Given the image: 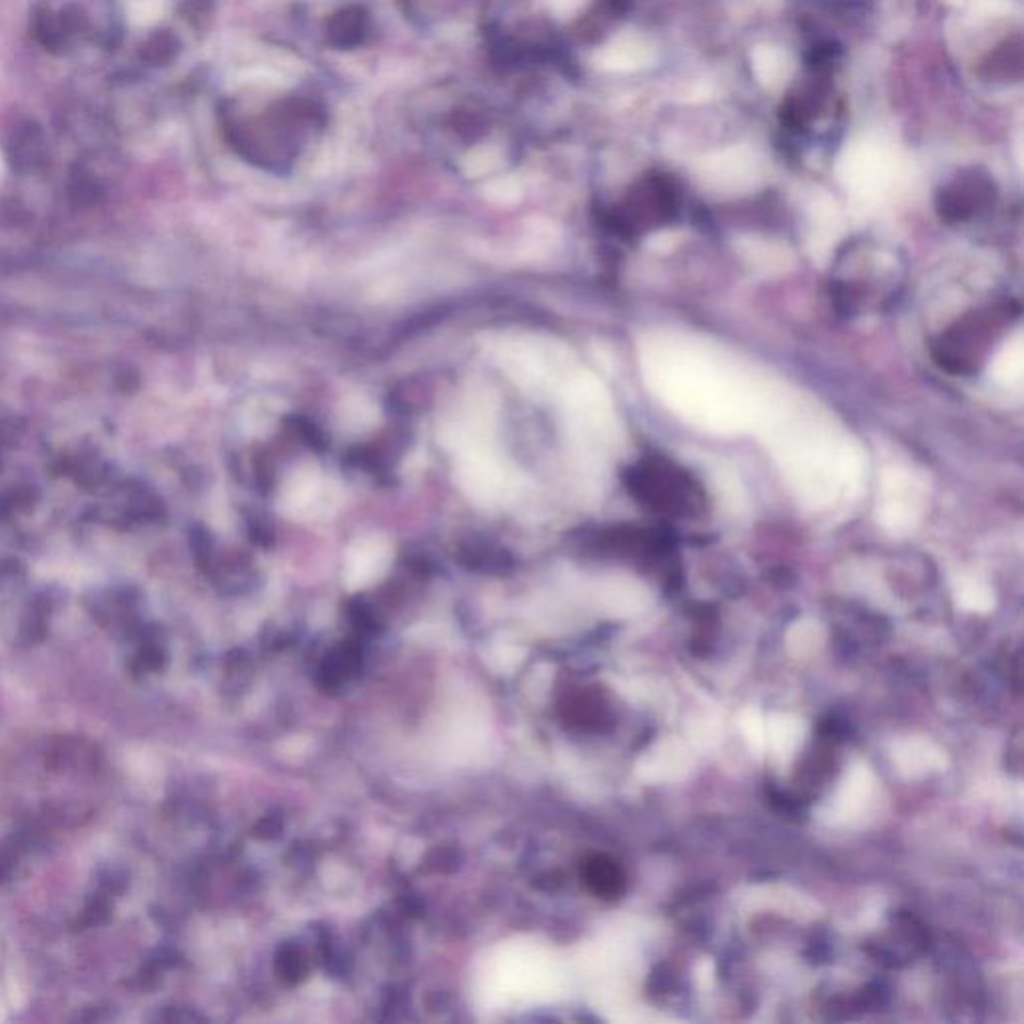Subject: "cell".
<instances>
[{
	"label": "cell",
	"mask_w": 1024,
	"mask_h": 1024,
	"mask_svg": "<svg viewBox=\"0 0 1024 1024\" xmlns=\"http://www.w3.org/2000/svg\"><path fill=\"white\" fill-rule=\"evenodd\" d=\"M642 370L670 410L714 432L762 428L780 402L736 366L686 340L654 338L642 350Z\"/></svg>",
	"instance_id": "6da1fadb"
},
{
	"label": "cell",
	"mask_w": 1024,
	"mask_h": 1024,
	"mask_svg": "<svg viewBox=\"0 0 1024 1024\" xmlns=\"http://www.w3.org/2000/svg\"><path fill=\"white\" fill-rule=\"evenodd\" d=\"M768 430L776 456L792 486L810 504H828L840 490L852 486L860 474V452L830 426L812 416H794L784 402L778 404Z\"/></svg>",
	"instance_id": "7a4b0ae2"
},
{
	"label": "cell",
	"mask_w": 1024,
	"mask_h": 1024,
	"mask_svg": "<svg viewBox=\"0 0 1024 1024\" xmlns=\"http://www.w3.org/2000/svg\"><path fill=\"white\" fill-rule=\"evenodd\" d=\"M922 514V488L906 470H892L884 476L878 520L890 530L914 528Z\"/></svg>",
	"instance_id": "3957f363"
},
{
	"label": "cell",
	"mask_w": 1024,
	"mask_h": 1024,
	"mask_svg": "<svg viewBox=\"0 0 1024 1024\" xmlns=\"http://www.w3.org/2000/svg\"><path fill=\"white\" fill-rule=\"evenodd\" d=\"M458 484L460 488L480 504L494 500L502 488L500 464L480 448H468L458 460Z\"/></svg>",
	"instance_id": "277c9868"
},
{
	"label": "cell",
	"mask_w": 1024,
	"mask_h": 1024,
	"mask_svg": "<svg viewBox=\"0 0 1024 1024\" xmlns=\"http://www.w3.org/2000/svg\"><path fill=\"white\" fill-rule=\"evenodd\" d=\"M584 880L602 898H616L624 890V872L608 856H594L584 864Z\"/></svg>",
	"instance_id": "5b68a950"
},
{
	"label": "cell",
	"mask_w": 1024,
	"mask_h": 1024,
	"mask_svg": "<svg viewBox=\"0 0 1024 1024\" xmlns=\"http://www.w3.org/2000/svg\"><path fill=\"white\" fill-rule=\"evenodd\" d=\"M1022 374H1024V342H1022V336L1016 334L994 356V360L990 364V376L1002 386H1016V384H1020Z\"/></svg>",
	"instance_id": "8992f818"
},
{
	"label": "cell",
	"mask_w": 1024,
	"mask_h": 1024,
	"mask_svg": "<svg viewBox=\"0 0 1024 1024\" xmlns=\"http://www.w3.org/2000/svg\"><path fill=\"white\" fill-rule=\"evenodd\" d=\"M320 480L314 470H300L286 484L282 494V506L288 514H302L318 496Z\"/></svg>",
	"instance_id": "52a82bcc"
},
{
	"label": "cell",
	"mask_w": 1024,
	"mask_h": 1024,
	"mask_svg": "<svg viewBox=\"0 0 1024 1024\" xmlns=\"http://www.w3.org/2000/svg\"><path fill=\"white\" fill-rule=\"evenodd\" d=\"M502 160V152L494 144H480L462 158V170L466 176H484L492 172Z\"/></svg>",
	"instance_id": "ba28073f"
},
{
	"label": "cell",
	"mask_w": 1024,
	"mask_h": 1024,
	"mask_svg": "<svg viewBox=\"0 0 1024 1024\" xmlns=\"http://www.w3.org/2000/svg\"><path fill=\"white\" fill-rule=\"evenodd\" d=\"M750 256H746V260L758 268V270H764V272H778L782 270L786 264H788V256L786 252L778 250V248H772V246H750L746 248Z\"/></svg>",
	"instance_id": "9c48e42d"
},
{
	"label": "cell",
	"mask_w": 1024,
	"mask_h": 1024,
	"mask_svg": "<svg viewBox=\"0 0 1024 1024\" xmlns=\"http://www.w3.org/2000/svg\"><path fill=\"white\" fill-rule=\"evenodd\" d=\"M522 194L520 182L512 176H504L498 180H492L486 186V196L496 204H514Z\"/></svg>",
	"instance_id": "30bf717a"
},
{
	"label": "cell",
	"mask_w": 1024,
	"mask_h": 1024,
	"mask_svg": "<svg viewBox=\"0 0 1024 1024\" xmlns=\"http://www.w3.org/2000/svg\"><path fill=\"white\" fill-rule=\"evenodd\" d=\"M580 4V0H550V8L560 14V16H568L576 10V6Z\"/></svg>",
	"instance_id": "8fae6325"
}]
</instances>
